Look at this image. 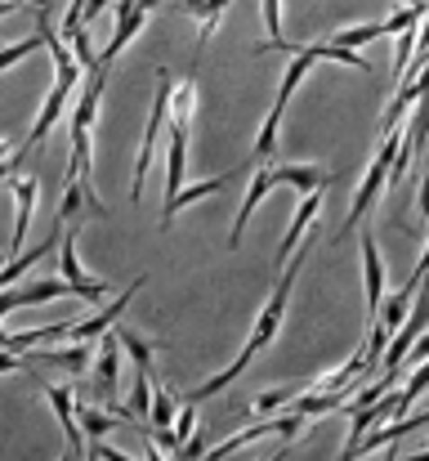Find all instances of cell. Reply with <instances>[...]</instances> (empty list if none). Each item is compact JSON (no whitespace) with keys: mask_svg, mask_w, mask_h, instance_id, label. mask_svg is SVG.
<instances>
[{"mask_svg":"<svg viewBox=\"0 0 429 461\" xmlns=\"http://www.w3.org/2000/svg\"><path fill=\"white\" fill-rule=\"evenodd\" d=\"M183 170H188V126H165V202L179 197V184H183Z\"/></svg>","mask_w":429,"mask_h":461,"instance_id":"cell-7","label":"cell"},{"mask_svg":"<svg viewBox=\"0 0 429 461\" xmlns=\"http://www.w3.org/2000/svg\"><path fill=\"white\" fill-rule=\"evenodd\" d=\"M233 0H206V5H197L192 14H197V23H201V32H197V45L206 50V41L215 36V27H219V18H224V9H228Z\"/></svg>","mask_w":429,"mask_h":461,"instance_id":"cell-22","label":"cell"},{"mask_svg":"<svg viewBox=\"0 0 429 461\" xmlns=\"http://www.w3.org/2000/svg\"><path fill=\"white\" fill-rule=\"evenodd\" d=\"M143 18H147V14L139 9V0H117V32H112L108 50L99 54V63H103L108 72H112V59H117V54H121V50H126V45H130V41L139 36Z\"/></svg>","mask_w":429,"mask_h":461,"instance_id":"cell-6","label":"cell"},{"mask_svg":"<svg viewBox=\"0 0 429 461\" xmlns=\"http://www.w3.org/2000/svg\"><path fill=\"white\" fill-rule=\"evenodd\" d=\"M170 90H174V77L161 68L156 72V99H152V113H147V131H143V144H139V157H135V184H130V202H143V175L156 157V140L165 135L170 126Z\"/></svg>","mask_w":429,"mask_h":461,"instance_id":"cell-2","label":"cell"},{"mask_svg":"<svg viewBox=\"0 0 429 461\" xmlns=\"http://www.w3.org/2000/svg\"><path fill=\"white\" fill-rule=\"evenodd\" d=\"M76 421L85 439H108L117 426H126V417H108L103 408H81V403H76Z\"/></svg>","mask_w":429,"mask_h":461,"instance_id":"cell-16","label":"cell"},{"mask_svg":"<svg viewBox=\"0 0 429 461\" xmlns=\"http://www.w3.org/2000/svg\"><path fill=\"white\" fill-rule=\"evenodd\" d=\"M304 260H308V247H299V251H295V260L282 269V278H278L273 296L264 301L260 318H255V331H251V340H246V349H251V354H260V349H269V345H273V336H278V327H282V318H286V305H290V292H295V274L304 269Z\"/></svg>","mask_w":429,"mask_h":461,"instance_id":"cell-1","label":"cell"},{"mask_svg":"<svg viewBox=\"0 0 429 461\" xmlns=\"http://www.w3.org/2000/svg\"><path fill=\"white\" fill-rule=\"evenodd\" d=\"M27 153H31V149H27V144H18V149H13L9 157H0V184H4V179H9L18 166H22V157H27Z\"/></svg>","mask_w":429,"mask_h":461,"instance_id":"cell-28","label":"cell"},{"mask_svg":"<svg viewBox=\"0 0 429 461\" xmlns=\"http://www.w3.org/2000/svg\"><path fill=\"white\" fill-rule=\"evenodd\" d=\"M139 292H143V278H135V283H130V287H126V292H121L108 309H99V313H90V318L72 322V336H67V340H99L103 331H112V327H117V318L135 305V296H139Z\"/></svg>","mask_w":429,"mask_h":461,"instance_id":"cell-4","label":"cell"},{"mask_svg":"<svg viewBox=\"0 0 429 461\" xmlns=\"http://www.w3.org/2000/svg\"><path fill=\"white\" fill-rule=\"evenodd\" d=\"M322 193H326V188H313V193H304V197H299V211H295V220H290V229H286V238H282V247H278V256H273V265H278V269H286V256L304 242L308 224L317 220V211H322Z\"/></svg>","mask_w":429,"mask_h":461,"instance_id":"cell-8","label":"cell"},{"mask_svg":"<svg viewBox=\"0 0 429 461\" xmlns=\"http://www.w3.org/2000/svg\"><path fill=\"white\" fill-rule=\"evenodd\" d=\"M121 340H117V331H103L99 340H94V390L99 394H108V403L117 399V381H121Z\"/></svg>","mask_w":429,"mask_h":461,"instance_id":"cell-5","label":"cell"},{"mask_svg":"<svg viewBox=\"0 0 429 461\" xmlns=\"http://www.w3.org/2000/svg\"><path fill=\"white\" fill-rule=\"evenodd\" d=\"M260 461H282V453H269V457H260Z\"/></svg>","mask_w":429,"mask_h":461,"instance_id":"cell-37","label":"cell"},{"mask_svg":"<svg viewBox=\"0 0 429 461\" xmlns=\"http://www.w3.org/2000/svg\"><path fill=\"white\" fill-rule=\"evenodd\" d=\"M233 175H237V170H224V175H215V179H201V184H192V188H179V197L161 206V229H170V220H174L183 206H192V202H201V197H210V193H224V188L233 184Z\"/></svg>","mask_w":429,"mask_h":461,"instance_id":"cell-12","label":"cell"},{"mask_svg":"<svg viewBox=\"0 0 429 461\" xmlns=\"http://www.w3.org/2000/svg\"><path fill=\"white\" fill-rule=\"evenodd\" d=\"M201 457H206V435H197V430H192V439L179 448V461H201Z\"/></svg>","mask_w":429,"mask_h":461,"instance_id":"cell-29","label":"cell"},{"mask_svg":"<svg viewBox=\"0 0 429 461\" xmlns=\"http://www.w3.org/2000/svg\"><path fill=\"white\" fill-rule=\"evenodd\" d=\"M4 372H27L22 354H9V349H0V376H4Z\"/></svg>","mask_w":429,"mask_h":461,"instance_id":"cell-32","label":"cell"},{"mask_svg":"<svg viewBox=\"0 0 429 461\" xmlns=\"http://www.w3.org/2000/svg\"><path fill=\"white\" fill-rule=\"evenodd\" d=\"M156 5H161V0H139V9H143V14H152Z\"/></svg>","mask_w":429,"mask_h":461,"instance_id":"cell-36","label":"cell"},{"mask_svg":"<svg viewBox=\"0 0 429 461\" xmlns=\"http://www.w3.org/2000/svg\"><path fill=\"white\" fill-rule=\"evenodd\" d=\"M36 179H13V251L22 247V238H27V224H31V211H36Z\"/></svg>","mask_w":429,"mask_h":461,"instance_id":"cell-14","label":"cell"},{"mask_svg":"<svg viewBox=\"0 0 429 461\" xmlns=\"http://www.w3.org/2000/svg\"><path fill=\"white\" fill-rule=\"evenodd\" d=\"M36 358H40V363H58V367H67V372H85V367L94 363V340H76L72 349H40Z\"/></svg>","mask_w":429,"mask_h":461,"instance_id":"cell-15","label":"cell"},{"mask_svg":"<svg viewBox=\"0 0 429 461\" xmlns=\"http://www.w3.org/2000/svg\"><path fill=\"white\" fill-rule=\"evenodd\" d=\"M85 461H99V457H94V453H85Z\"/></svg>","mask_w":429,"mask_h":461,"instance_id":"cell-38","label":"cell"},{"mask_svg":"<svg viewBox=\"0 0 429 461\" xmlns=\"http://www.w3.org/2000/svg\"><path fill=\"white\" fill-rule=\"evenodd\" d=\"M416 206H421V215L429 220V170H425V184H421V197H416Z\"/></svg>","mask_w":429,"mask_h":461,"instance_id":"cell-33","label":"cell"},{"mask_svg":"<svg viewBox=\"0 0 429 461\" xmlns=\"http://www.w3.org/2000/svg\"><path fill=\"white\" fill-rule=\"evenodd\" d=\"M282 113L286 108H269V117H264V126H260V140H255V161H269L273 149H278V126H282Z\"/></svg>","mask_w":429,"mask_h":461,"instance_id":"cell-21","label":"cell"},{"mask_svg":"<svg viewBox=\"0 0 429 461\" xmlns=\"http://www.w3.org/2000/svg\"><path fill=\"white\" fill-rule=\"evenodd\" d=\"M362 278H367V309H371V313H380L389 278H385V260H380V247H376V238H371V233H362Z\"/></svg>","mask_w":429,"mask_h":461,"instance_id":"cell-10","label":"cell"},{"mask_svg":"<svg viewBox=\"0 0 429 461\" xmlns=\"http://www.w3.org/2000/svg\"><path fill=\"white\" fill-rule=\"evenodd\" d=\"M13 149H18L13 140H0V157H9V153H13Z\"/></svg>","mask_w":429,"mask_h":461,"instance_id":"cell-35","label":"cell"},{"mask_svg":"<svg viewBox=\"0 0 429 461\" xmlns=\"http://www.w3.org/2000/svg\"><path fill=\"white\" fill-rule=\"evenodd\" d=\"M147 426H152V430H170V426H174V394H170V390H152Z\"/></svg>","mask_w":429,"mask_h":461,"instance_id":"cell-23","label":"cell"},{"mask_svg":"<svg viewBox=\"0 0 429 461\" xmlns=\"http://www.w3.org/2000/svg\"><path fill=\"white\" fill-rule=\"evenodd\" d=\"M40 45H45V32H40V27H36V36H27V41H18V45H4V50H0V72H4V68H13L18 59L36 54Z\"/></svg>","mask_w":429,"mask_h":461,"instance_id":"cell-25","label":"cell"},{"mask_svg":"<svg viewBox=\"0 0 429 461\" xmlns=\"http://www.w3.org/2000/svg\"><path fill=\"white\" fill-rule=\"evenodd\" d=\"M385 461H394V457H385Z\"/></svg>","mask_w":429,"mask_h":461,"instance_id":"cell-40","label":"cell"},{"mask_svg":"<svg viewBox=\"0 0 429 461\" xmlns=\"http://www.w3.org/2000/svg\"><path fill=\"white\" fill-rule=\"evenodd\" d=\"M90 453H94L99 461H135V457H126L121 448H112L108 439H94V444H90Z\"/></svg>","mask_w":429,"mask_h":461,"instance_id":"cell-30","label":"cell"},{"mask_svg":"<svg viewBox=\"0 0 429 461\" xmlns=\"http://www.w3.org/2000/svg\"><path fill=\"white\" fill-rule=\"evenodd\" d=\"M425 358H429V327H425V331H421V336H416V345L407 349V358H403V367H407V363H425Z\"/></svg>","mask_w":429,"mask_h":461,"instance_id":"cell-31","label":"cell"},{"mask_svg":"<svg viewBox=\"0 0 429 461\" xmlns=\"http://www.w3.org/2000/svg\"><path fill=\"white\" fill-rule=\"evenodd\" d=\"M290 399H295V390H269V394H260V399H255V412L264 417V412H278V408H290Z\"/></svg>","mask_w":429,"mask_h":461,"instance_id":"cell-27","label":"cell"},{"mask_svg":"<svg viewBox=\"0 0 429 461\" xmlns=\"http://www.w3.org/2000/svg\"><path fill=\"white\" fill-rule=\"evenodd\" d=\"M278 188V179H273V166H255V179H251V188H246V197H242V206H237V220H233V238H228V247H242V233H246V220H251V211L269 197Z\"/></svg>","mask_w":429,"mask_h":461,"instance_id":"cell-9","label":"cell"},{"mask_svg":"<svg viewBox=\"0 0 429 461\" xmlns=\"http://www.w3.org/2000/svg\"><path fill=\"white\" fill-rule=\"evenodd\" d=\"M0 269H4V265H0Z\"/></svg>","mask_w":429,"mask_h":461,"instance_id":"cell-41","label":"cell"},{"mask_svg":"<svg viewBox=\"0 0 429 461\" xmlns=\"http://www.w3.org/2000/svg\"><path fill=\"white\" fill-rule=\"evenodd\" d=\"M192 108H197V81L183 77V81L170 90V122H174V126H192Z\"/></svg>","mask_w":429,"mask_h":461,"instance_id":"cell-17","label":"cell"},{"mask_svg":"<svg viewBox=\"0 0 429 461\" xmlns=\"http://www.w3.org/2000/svg\"><path fill=\"white\" fill-rule=\"evenodd\" d=\"M58 296H76L67 278H45V283H27L22 287V305H45V301H58Z\"/></svg>","mask_w":429,"mask_h":461,"instance_id":"cell-19","label":"cell"},{"mask_svg":"<svg viewBox=\"0 0 429 461\" xmlns=\"http://www.w3.org/2000/svg\"><path fill=\"white\" fill-rule=\"evenodd\" d=\"M273 179H278V188H295L299 197L313 193V188H331L335 184V175L322 170V166H273Z\"/></svg>","mask_w":429,"mask_h":461,"instance_id":"cell-13","label":"cell"},{"mask_svg":"<svg viewBox=\"0 0 429 461\" xmlns=\"http://www.w3.org/2000/svg\"><path fill=\"white\" fill-rule=\"evenodd\" d=\"M67 99H72V86H63V81H54V90L45 95V104H40V113H36V126H31V135L22 140L27 149H36V144H45V135L58 126V117L67 113Z\"/></svg>","mask_w":429,"mask_h":461,"instance_id":"cell-11","label":"cell"},{"mask_svg":"<svg viewBox=\"0 0 429 461\" xmlns=\"http://www.w3.org/2000/svg\"><path fill=\"white\" fill-rule=\"evenodd\" d=\"M152 381H156L152 372H139V381H135V390H130V417H147V412H152V390H156Z\"/></svg>","mask_w":429,"mask_h":461,"instance_id":"cell-24","label":"cell"},{"mask_svg":"<svg viewBox=\"0 0 429 461\" xmlns=\"http://www.w3.org/2000/svg\"><path fill=\"white\" fill-rule=\"evenodd\" d=\"M58 461H72V453H63V457H58Z\"/></svg>","mask_w":429,"mask_h":461,"instance_id":"cell-39","label":"cell"},{"mask_svg":"<svg viewBox=\"0 0 429 461\" xmlns=\"http://www.w3.org/2000/svg\"><path fill=\"white\" fill-rule=\"evenodd\" d=\"M143 461H165V457H161V448H156V444H152V439H147V444H143Z\"/></svg>","mask_w":429,"mask_h":461,"instance_id":"cell-34","label":"cell"},{"mask_svg":"<svg viewBox=\"0 0 429 461\" xmlns=\"http://www.w3.org/2000/svg\"><path fill=\"white\" fill-rule=\"evenodd\" d=\"M117 331V340H121V349L139 363V372H152V358H156V340H147L139 331H130V327H112Z\"/></svg>","mask_w":429,"mask_h":461,"instance_id":"cell-18","label":"cell"},{"mask_svg":"<svg viewBox=\"0 0 429 461\" xmlns=\"http://www.w3.org/2000/svg\"><path fill=\"white\" fill-rule=\"evenodd\" d=\"M425 390H429V358L412 367V376H407V385H403V390H394V408H398V412H407Z\"/></svg>","mask_w":429,"mask_h":461,"instance_id":"cell-20","label":"cell"},{"mask_svg":"<svg viewBox=\"0 0 429 461\" xmlns=\"http://www.w3.org/2000/svg\"><path fill=\"white\" fill-rule=\"evenodd\" d=\"M85 206V193H81V179L76 175H67V188H63V206H58V224H67V220H76V211Z\"/></svg>","mask_w":429,"mask_h":461,"instance_id":"cell-26","label":"cell"},{"mask_svg":"<svg viewBox=\"0 0 429 461\" xmlns=\"http://www.w3.org/2000/svg\"><path fill=\"white\" fill-rule=\"evenodd\" d=\"M58 274L72 283V292L81 296V301H103V283L99 278H90L85 274V265H81V256H76V224H72V233L63 229V238H58Z\"/></svg>","mask_w":429,"mask_h":461,"instance_id":"cell-3","label":"cell"}]
</instances>
